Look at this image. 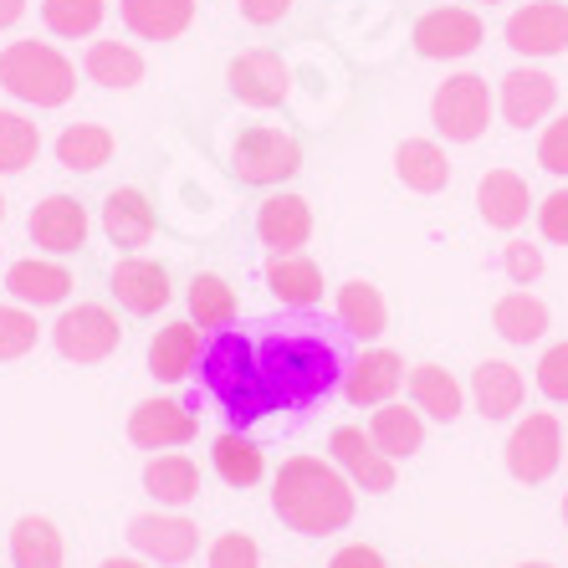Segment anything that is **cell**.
Here are the masks:
<instances>
[{"label": "cell", "instance_id": "cell-1", "mask_svg": "<svg viewBox=\"0 0 568 568\" xmlns=\"http://www.w3.org/2000/svg\"><path fill=\"white\" fill-rule=\"evenodd\" d=\"M256 369H262L266 389L277 395V410H313L317 399H328L344 384L348 358L323 333V323L297 317L287 328L256 338Z\"/></svg>", "mask_w": 568, "mask_h": 568}, {"label": "cell", "instance_id": "cell-2", "mask_svg": "<svg viewBox=\"0 0 568 568\" xmlns=\"http://www.w3.org/2000/svg\"><path fill=\"white\" fill-rule=\"evenodd\" d=\"M354 481L323 456H287L272 476V513L303 538H328L354 523Z\"/></svg>", "mask_w": 568, "mask_h": 568}, {"label": "cell", "instance_id": "cell-3", "mask_svg": "<svg viewBox=\"0 0 568 568\" xmlns=\"http://www.w3.org/2000/svg\"><path fill=\"white\" fill-rule=\"evenodd\" d=\"M0 88L27 108H62L78 93V67L52 41H11L0 52Z\"/></svg>", "mask_w": 568, "mask_h": 568}, {"label": "cell", "instance_id": "cell-4", "mask_svg": "<svg viewBox=\"0 0 568 568\" xmlns=\"http://www.w3.org/2000/svg\"><path fill=\"white\" fill-rule=\"evenodd\" d=\"M47 333H52V348L67 364H103V358H113L123 344L119 313L103 303H67Z\"/></svg>", "mask_w": 568, "mask_h": 568}, {"label": "cell", "instance_id": "cell-5", "mask_svg": "<svg viewBox=\"0 0 568 568\" xmlns=\"http://www.w3.org/2000/svg\"><path fill=\"white\" fill-rule=\"evenodd\" d=\"M303 170V149H297V139L282 129H266V123H256V129H241L236 144H231V174H236L241 185H282V180H292V174Z\"/></svg>", "mask_w": 568, "mask_h": 568}, {"label": "cell", "instance_id": "cell-6", "mask_svg": "<svg viewBox=\"0 0 568 568\" xmlns=\"http://www.w3.org/2000/svg\"><path fill=\"white\" fill-rule=\"evenodd\" d=\"M503 456H507L513 481H523V487H542V481L558 471V462H564V425H558V415L554 410L523 415V420L513 425V436H507Z\"/></svg>", "mask_w": 568, "mask_h": 568}, {"label": "cell", "instance_id": "cell-7", "mask_svg": "<svg viewBox=\"0 0 568 568\" xmlns=\"http://www.w3.org/2000/svg\"><path fill=\"white\" fill-rule=\"evenodd\" d=\"M430 123L446 133L450 144H476L491 123V88L476 72H456L430 98Z\"/></svg>", "mask_w": 568, "mask_h": 568}, {"label": "cell", "instance_id": "cell-8", "mask_svg": "<svg viewBox=\"0 0 568 568\" xmlns=\"http://www.w3.org/2000/svg\"><path fill=\"white\" fill-rule=\"evenodd\" d=\"M123 436L133 440L139 450H174V446H190L200 436V420L190 410L185 399H170V395H149L139 399L129 410V425H123Z\"/></svg>", "mask_w": 568, "mask_h": 568}, {"label": "cell", "instance_id": "cell-9", "mask_svg": "<svg viewBox=\"0 0 568 568\" xmlns=\"http://www.w3.org/2000/svg\"><path fill=\"white\" fill-rule=\"evenodd\" d=\"M195 374H200V384H205V395L221 405L225 395H236L241 384L256 379V344L241 328L205 333V348H200V369Z\"/></svg>", "mask_w": 568, "mask_h": 568}, {"label": "cell", "instance_id": "cell-10", "mask_svg": "<svg viewBox=\"0 0 568 568\" xmlns=\"http://www.w3.org/2000/svg\"><path fill=\"white\" fill-rule=\"evenodd\" d=\"M129 548L154 568H180L200 554V528L180 513H139L129 523Z\"/></svg>", "mask_w": 568, "mask_h": 568}, {"label": "cell", "instance_id": "cell-11", "mask_svg": "<svg viewBox=\"0 0 568 568\" xmlns=\"http://www.w3.org/2000/svg\"><path fill=\"white\" fill-rule=\"evenodd\" d=\"M37 252L47 256H78L88 246V231H93V215L82 205L78 195H47L31 205V221H27Z\"/></svg>", "mask_w": 568, "mask_h": 568}, {"label": "cell", "instance_id": "cell-12", "mask_svg": "<svg viewBox=\"0 0 568 568\" xmlns=\"http://www.w3.org/2000/svg\"><path fill=\"white\" fill-rule=\"evenodd\" d=\"M415 52L430 57V62H456V57H471L481 47V16L466 11V6H436L425 11L410 31Z\"/></svg>", "mask_w": 568, "mask_h": 568}, {"label": "cell", "instance_id": "cell-13", "mask_svg": "<svg viewBox=\"0 0 568 568\" xmlns=\"http://www.w3.org/2000/svg\"><path fill=\"white\" fill-rule=\"evenodd\" d=\"M405 358L395 354V348H364L358 358H348L344 369V399L354 405V410H379V405H389V399L405 389Z\"/></svg>", "mask_w": 568, "mask_h": 568}, {"label": "cell", "instance_id": "cell-14", "mask_svg": "<svg viewBox=\"0 0 568 568\" xmlns=\"http://www.w3.org/2000/svg\"><path fill=\"white\" fill-rule=\"evenodd\" d=\"M328 462L354 481L358 491H395V462L384 456L379 446L369 440V430H358V425H338L328 436Z\"/></svg>", "mask_w": 568, "mask_h": 568}, {"label": "cell", "instance_id": "cell-15", "mask_svg": "<svg viewBox=\"0 0 568 568\" xmlns=\"http://www.w3.org/2000/svg\"><path fill=\"white\" fill-rule=\"evenodd\" d=\"M225 82H231V98L246 108H282L292 98V72L277 52H241L236 62L225 67Z\"/></svg>", "mask_w": 568, "mask_h": 568}, {"label": "cell", "instance_id": "cell-16", "mask_svg": "<svg viewBox=\"0 0 568 568\" xmlns=\"http://www.w3.org/2000/svg\"><path fill=\"white\" fill-rule=\"evenodd\" d=\"M507 47L523 57H564L568 52V6L564 0H532L507 16Z\"/></svg>", "mask_w": 568, "mask_h": 568}, {"label": "cell", "instance_id": "cell-17", "mask_svg": "<svg viewBox=\"0 0 568 568\" xmlns=\"http://www.w3.org/2000/svg\"><path fill=\"white\" fill-rule=\"evenodd\" d=\"M108 292H113V303L133 317L164 313L170 297H174L170 272H164L159 262H149V256H123V262L113 266V277H108Z\"/></svg>", "mask_w": 568, "mask_h": 568}, {"label": "cell", "instance_id": "cell-18", "mask_svg": "<svg viewBox=\"0 0 568 568\" xmlns=\"http://www.w3.org/2000/svg\"><path fill=\"white\" fill-rule=\"evenodd\" d=\"M72 272H67L57 256H21V262L6 266V292H11V303L31 307V313H41V307H67V297H72Z\"/></svg>", "mask_w": 568, "mask_h": 568}, {"label": "cell", "instance_id": "cell-19", "mask_svg": "<svg viewBox=\"0 0 568 568\" xmlns=\"http://www.w3.org/2000/svg\"><path fill=\"white\" fill-rule=\"evenodd\" d=\"M313 236V211H307L303 195H266L262 211H256V241H262L272 256H297Z\"/></svg>", "mask_w": 568, "mask_h": 568}, {"label": "cell", "instance_id": "cell-20", "mask_svg": "<svg viewBox=\"0 0 568 568\" xmlns=\"http://www.w3.org/2000/svg\"><path fill=\"white\" fill-rule=\"evenodd\" d=\"M528 399V379L507 358H481L471 369V405L481 420H513Z\"/></svg>", "mask_w": 568, "mask_h": 568}, {"label": "cell", "instance_id": "cell-21", "mask_svg": "<svg viewBox=\"0 0 568 568\" xmlns=\"http://www.w3.org/2000/svg\"><path fill=\"white\" fill-rule=\"evenodd\" d=\"M200 348H205V333L180 317V323H164V328L149 338V374L159 384H185L200 369Z\"/></svg>", "mask_w": 568, "mask_h": 568}, {"label": "cell", "instance_id": "cell-22", "mask_svg": "<svg viewBox=\"0 0 568 568\" xmlns=\"http://www.w3.org/2000/svg\"><path fill=\"white\" fill-rule=\"evenodd\" d=\"M532 211V190L523 174L513 170H487L481 185H476V215L491 225V231H517Z\"/></svg>", "mask_w": 568, "mask_h": 568}, {"label": "cell", "instance_id": "cell-23", "mask_svg": "<svg viewBox=\"0 0 568 568\" xmlns=\"http://www.w3.org/2000/svg\"><path fill=\"white\" fill-rule=\"evenodd\" d=\"M154 205H149L144 190H108L103 200V236L119 246V252H139V246H149L154 241Z\"/></svg>", "mask_w": 568, "mask_h": 568}, {"label": "cell", "instance_id": "cell-24", "mask_svg": "<svg viewBox=\"0 0 568 568\" xmlns=\"http://www.w3.org/2000/svg\"><path fill=\"white\" fill-rule=\"evenodd\" d=\"M554 103H558V82L548 72H538V67H517V72L503 78V119L513 129L542 123L554 113Z\"/></svg>", "mask_w": 568, "mask_h": 568}, {"label": "cell", "instance_id": "cell-25", "mask_svg": "<svg viewBox=\"0 0 568 568\" xmlns=\"http://www.w3.org/2000/svg\"><path fill=\"white\" fill-rule=\"evenodd\" d=\"M333 317H338V328H344L348 338L374 344V338H384V328H389V303H384V292L374 287V282L354 277L333 297Z\"/></svg>", "mask_w": 568, "mask_h": 568}, {"label": "cell", "instance_id": "cell-26", "mask_svg": "<svg viewBox=\"0 0 568 568\" xmlns=\"http://www.w3.org/2000/svg\"><path fill=\"white\" fill-rule=\"evenodd\" d=\"M405 389H410V405L425 420L450 425V420H462V410H466L462 379L450 369H440V364H415V369L405 374Z\"/></svg>", "mask_w": 568, "mask_h": 568}, {"label": "cell", "instance_id": "cell-27", "mask_svg": "<svg viewBox=\"0 0 568 568\" xmlns=\"http://www.w3.org/2000/svg\"><path fill=\"white\" fill-rule=\"evenodd\" d=\"M266 292L277 297L292 313H307V307L323 303V266L313 256H272L266 262Z\"/></svg>", "mask_w": 568, "mask_h": 568}, {"label": "cell", "instance_id": "cell-28", "mask_svg": "<svg viewBox=\"0 0 568 568\" xmlns=\"http://www.w3.org/2000/svg\"><path fill=\"white\" fill-rule=\"evenodd\" d=\"M119 16L139 41H174L195 21V0H119Z\"/></svg>", "mask_w": 568, "mask_h": 568}, {"label": "cell", "instance_id": "cell-29", "mask_svg": "<svg viewBox=\"0 0 568 568\" xmlns=\"http://www.w3.org/2000/svg\"><path fill=\"white\" fill-rule=\"evenodd\" d=\"M144 491L159 507H190L200 497V466L185 450H159L144 466Z\"/></svg>", "mask_w": 568, "mask_h": 568}, {"label": "cell", "instance_id": "cell-30", "mask_svg": "<svg viewBox=\"0 0 568 568\" xmlns=\"http://www.w3.org/2000/svg\"><path fill=\"white\" fill-rule=\"evenodd\" d=\"M369 440L389 462H405V456H415L425 446V415L415 405H405V399H389V405H379L369 415Z\"/></svg>", "mask_w": 568, "mask_h": 568}, {"label": "cell", "instance_id": "cell-31", "mask_svg": "<svg viewBox=\"0 0 568 568\" xmlns=\"http://www.w3.org/2000/svg\"><path fill=\"white\" fill-rule=\"evenodd\" d=\"M67 564V542H62V528L52 517H16L11 528V568H62Z\"/></svg>", "mask_w": 568, "mask_h": 568}, {"label": "cell", "instance_id": "cell-32", "mask_svg": "<svg viewBox=\"0 0 568 568\" xmlns=\"http://www.w3.org/2000/svg\"><path fill=\"white\" fill-rule=\"evenodd\" d=\"M395 174H399V185L415 190V195H440L450 185V159L430 139H405L395 149Z\"/></svg>", "mask_w": 568, "mask_h": 568}, {"label": "cell", "instance_id": "cell-33", "mask_svg": "<svg viewBox=\"0 0 568 568\" xmlns=\"http://www.w3.org/2000/svg\"><path fill=\"white\" fill-rule=\"evenodd\" d=\"M185 303H190V323H195L200 333H221V328H236V287L225 277H215V272H195L190 277V292H185Z\"/></svg>", "mask_w": 568, "mask_h": 568}, {"label": "cell", "instance_id": "cell-34", "mask_svg": "<svg viewBox=\"0 0 568 568\" xmlns=\"http://www.w3.org/2000/svg\"><path fill=\"white\" fill-rule=\"evenodd\" d=\"M211 466H215V476H221L225 487H256L266 476V456H262V446H256L246 430H221V436L211 440Z\"/></svg>", "mask_w": 568, "mask_h": 568}, {"label": "cell", "instance_id": "cell-35", "mask_svg": "<svg viewBox=\"0 0 568 568\" xmlns=\"http://www.w3.org/2000/svg\"><path fill=\"white\" fill-rule=\"evenodd\" d=\"M113 149H119V139L103 123H67L57 133V164L72 174H98L113 159Z\"/></svg>", "mask_w": 568, "mask_h": 568}, {"label": "cell", "instance_id": "cell-36", "mask_svg": "<svg viewBox=\"0 0 568 568\" xmlns=\"http://www.w3.org/2000/svg\"><path fill=\"white\" fill-rule=\"evenodd\" d=\"M82 72L98 88H139L144 82V52L133 41H93L82 52Z\"/></svg>", "mask_w": 568, "mask_h": 568}, {"label": "cell", "instance_id": "cell-37", "mask_svg": "<svg viewBox=\"0 0 568 568\" xmlns=\"http://www.w3.org/2000/svg\"><path fill=\"white\" fill-rule=\"evenodd\" d=\"M491 328L503 333L507 344H517V348L538 344L542 333H548V303L532 297L528 287L507 292V297H497V307H491Z\"/></svg>", "mask_w": 568, "mask_h": 568}, {"label": "cell", "instance_id": "cell-38", "mask_svg": "<svg viewBox=\"0 0 568 568\" xmlns=\"http://www.w3.org/2000/svg\"><path fill=\"white\" fill-rule=\"evenodd\" d=\"M108 0H41V21L62 41H82L103 27Z\"/></svg>", "mask_w": 568, "mask_h": 568}, {"label": "cell", "instance_id": "cell-39", "mask_svg": "<svg viewBox=\"0 0 568 568\" xmlns=\"http://www.w3.org/2000/svg\"><path fill=\"white\" fill-rule=\"evenodd\" d=\"M37 154H41V129L27 113L0 108V174H21Z\"/></svg>", "mask_w": 568, "mask_h": 568}, {"label": "cell", "instance_id": "cell-40", "mask_svg": "<svg viewBox=\"0 0 568 568\" xmlns=\"http://www.w3.org/2000/svg\"><path fill=\"white\" fill-rule=\"evenodd\" d=\"M41 323L31 307L21 303H0V364H16V358H27L31 348L41 344Z\"/></svg>", "mask_w": 568, "mask_h": 568}, {"label": "cell", "instance_id": "cell-41", "mask_svg": "<svg viewBox=\"0 0 568 568\" xmlns=\"http://www.w3.org/2000/svg\"><path fill=\"white\" fill-rule=\"evenodd\" d=\"M221 415H225V425H231V430H252L256 420L277 415V395L266 389L262 369H256V379H252V384H241L236 395H225V399H221Z\"/></svg>", "mask_w": 568, "mask_h": 568}, {"label": "cell", "instance_id": "cell-42", "mask_svg": "<svg viewBox=\"0 0 568 568\" xmlns=\"http://www.w3.org/2000/svg\"><path fill=\"white\" fill-rule=\"evenodd\" d=\"M205 568H262V548L252 532H221L205 548Z\"/></svg>", "mask_w": 568, "mask_h": 568}, {"label": "cell", "instance_id": "cell-43", "mask_svg": "<svg viewBox=\"0 0 568 568\" xmlns=\"http://www.w3.org/2000/svg\"><path fill=\"white\" fill-rule=\"evenodd\" d=\"M538 395L548 399V405H568V338L564 344H548L538 358Z\"/></svg>", "mask_w": 568, "mask_h": 568}, {"label": "cell", "instance_id": "cell-44", "mask_svg": "<svg viewBox=\"0 0 568 568\" xmlns=\"http://www.w3.org/2000/svg\"><path fill=\"white\" fill-rule=\"evenodd\" d=\"M503 272H507L513 287H532V282L542 277V252L528 246V241H507L503 246Z\"/></svg>", "mask_w": 568, "mask_h": 568}, {"label": "cell", "instance_id": "cell-45", "mask_svg": "<svg viewBox=\"0 0 568 568\" xmlns=\"http://www.w3.org/2000/svg\"><path fill=\"white\" fill-rule=\"evenodd\" d=\"M538 164L548 174H558V180H564L568 174V113L558 123H548V129H542V139H538Z\"/></svg>", "mask_w": 568, "mask_h": 568}, {"label": "cell", "instance_id": "cell-46", "mask_svg": "<svg viewBox=\"0 0 568 568\" xmlns=\"http://www.w3.org/2000/svg\"><path fill=\"white\" fill-rule=\"evenodd\" d=\"M538 231H542V241L568 246V190H554V195L538 205Z\"/></svg>", "mask_w": 568, "mask_h": 568}, {"label": "cell", "instance_id": "cell-47", "mask_svg": "<svg viewBox=\"0 0 568 568\" xmlns=\"http://www.w3.org/2000/svg\"><path fill=\"white\" fill-rule=\"evenodd\" d=\"M328 568H389V564H384V554L369 548V542H344V548L328 558Z\"/></svg>", "mask_w": 568, "mask_h": 568}, {"label": "cell", "instance_id": "cell-48", "mask_svg": "<svg viewBox=\"0 0 568 568\" xmlns=\"http://www.w3.org/2000/svg\"><path fill=\"white\" fill-rule=\"evenodd\" d=\"M236 6L252 27H277L282 16H292V0H236Z\"/></svg>", "mask_w": 568, "mask_h": 568}, {"label": "cell", "instance_id": "cell-49", "mask_svg": "<svg viewBox=\"0 0 568 568\" xmlns=\"http://www.w3.org/2000/svg\"><path fill=\"white\" fill-rule=\"evenodd\" d=\"M27 16V0H0V31H11Z\"/></svg>", "mask_w": 568, "mask_h": 568}, {"label": "cell", "instance_id": "cell-50", "mask_svg": "<svg viewBox=\"0 0 568 568\" xmlns=\"http://www.w3.org/2000/svg\"><path fill=\"white\" fill-rule=\"evenodd\" d=\"M98 568H154V564H149V558H139V554H133V558H103V564H98Z\"/></svg>", "mask_w": 568, "mask_h": 568}, {"label": "cell", "instance_id": "cell-51", "mask_svg": "<svg viewBox=\"0 0 568 568\" xmlns=\"http://www.w3.org/2000/svg\"><path fill=\"white\" fill-rule=\"evenodd\" d=\"M0 225H6V195H0Z\"/></svg>", "mask_w": 568, "mask_h": 568}, {"label": "cell", "instance_id": "cell-52", "mask_svg": "<svg viewBox=\"0 0 568 568\" xmlns=\"http://www.w3.org/2000/svg\"><path fill=\"white\" fill-rule=\"evenodd\" d=\"M517 568H554V564H517Z\"/></svg>", "mask_w": 568, "mask_h": 568}, {"label": "cell", "instance_id": "cell-53", "mask_svg": "<svg viewBox=\"0 0 568 568\" xmlns=\"http://www.w3.org/2000/svg\"><path fill=\"white\" fill-rule=\"evenodd\" d=\"M564 523H568V497H564Z\"/></svg>", "mask_w": 568, "mask_h": 568}, {"label": "cell", "instance_id": "cell-54", "mask_svg": "<svg viewBox=\"0 0 568 568\" xmlns=\"http://www.w3.org/2000/svg\"><path fill=\"white\" fill-rule=\"evenodd\" d=\"M487 6H497V0H487Z\"/></svg>", "mask_w": 568, "mask_h": 568}]
</instances>
